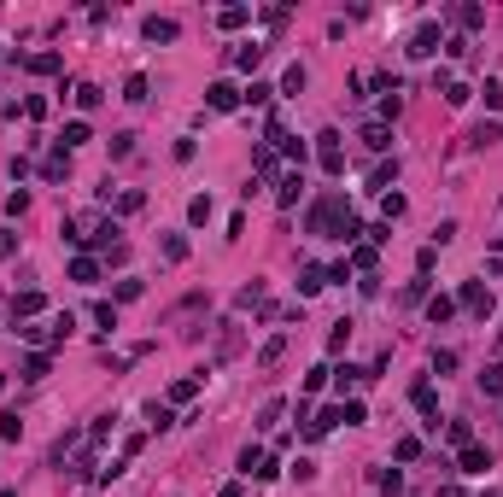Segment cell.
Here are the masks:
<instances>
[{
  "mask_svg": "<svg viewBox=\"0 0 503 497\" xmlns=\"http://www.w3.org/2000/svg\"><path fill=\"white\" fill-rule=\"evenodd\" d=\"M147 41H176V24L170 18H153L147 24Z\"/></svg>",
  "mask_w": 503,
  "mask_h": 497,
  "instance_id": "obj_9",
  "label": "cell"
},
{
  "mask_svg": "<svg viewBox=\"0 0 503 497\" xmlns=\"http://www.w3.org/2000/svg\"><path fill=\"white\" fill-rule=\"evenodd\" d=\"M211 106H217V111H234V106H240V88H229V82H217V88H211Z\"/></svg>",
  "mask_w": 503,
  "mask_h": 497,
  "instance_id": "obj_3",
  "label": "cell"
},
{
  "mask_svg": "<svg viewBox=\"0 0 503 497\" xmlns=\"http://www.w3.org/2000/svg\"><path fill=\"white\" fill-rule=\"evenodd\" d=\"M71 275H76V281H94V275H100V263H94V258H76Z\"/></svg>",
  "mask_w": 503,
  "mask_h": 497,
  "instance_id": "obj_14",
  "label": "cell"
},
{
  "mask_svg": "<svg viewBox=\"0 0 503 497\" xmlns=\"http://www.w3.org/2000/svg\"><path fill=\"white\" fill-rule=\"evenodd\" d=\"M451 310H457V298H445V293L427 298V316H433V322H451Z\"/></svg>",
  "mask_w": 503,
  "mask_h": 497,
  "instance_id": "obj_8",
  "label": "cell"
},
{
  "mask_svg": "<svg viewBox=\"0 0 503 497\" xmlns=\"http://www.w3.org/2000/svg\"><path fill=\"white\" fill-rule=\"evenodd\" d=\"M83 141H88V123H71V129H64V141H59V146L71 153V146H83Z\"/></svg>",
  "mask_w": 503,
  "mask_h": 497,
  "instance_id": "obj_13",
  "label": "cell"
},
{
  "mask_svg": "<svg viewBox=\"0 0 503 497\" xmlns=\"http://www.w3.org/2000/svg\"><path fill=\"white\" fill-rule=\"evenodd\" d=\"M6 252H12V234H0V258H6Z\"/></svg>",
  "mask_w": 503,
  "mask_h": 497,
  "instance_id": "obj_16",
  "label": "cell"
},
{
  "mask_svg": "<svg viewBox=\"0 0 503 497\" xmlns=\"http://www.w3.org/2000/svg\"><path fill=\"white\" fill-rule=\"evenodd\" d=\"M100 99H106V94L94 88V82H83V88H76V106H83V111H94V106H100Z\"/></svg>",
  "mask_w": 503,
  "mask_h": 497,
  "instance_id": "obj_10",
  "label": "cell"
},
{
  "mask_svg": "<svg viewBox=\"0 0 503 497\" xmlns=\"http://www.w3.org/2000/svg\"><path fill=\"white\" fill-rule=\"evenodd\" d=\"M36 310H41V293H36V287H29V293H18V298H12V316H36Z\"/></svg>",
  "mask_w": 503,
  "mask_h": 497,
  "instance_id": "obj_4",
  "label": "cell"
},
{
  "mask_svg": "<svg viewBox=\"0 0 503 497\" xmlns=\"http://www.w3.org/2000/svg\"><path fill=\"white\" fill-rule=\"evenodd\" d=\"M47 369H53V363H47V351H29V357H24V380H41Z\"/></svg>",
  "mask_w": 503,
  "mask_h": 497,
  "instance_id": "obj_7",
  "label": "cell"
},
{
  "mask_svg": "<svg viewBox=\"0 0 503 497\" xmlns=\"http://www.w3.org/2000/svg\"><path fill=\"white\" fill-rule=\"evenodd\" d=\"M462 304H468V310H480V316H486V310H492V293H486V287H462Z\"/></svg>",
  "mask_w": 503,
  "mask_h": 497,
  "instance_id": "obj_6",
  "label": "cell"
},
{
  "mask_svg": "<svg viewBox=\"0 0 503 497\" xmlns=\"http://www.w3.org/2000/svg\"><path fill=\"white\" fill-rule=\"evenodd\" d=\"M0 497H18V491H0Z\"/></svg>",
  "mask_w": 503,
  "mask_h": 497,
  "instance_id": "obj_17",
  "label": "cell"
},
{
  "mask_svg": "<svg viewBox=\"0 0 503 497\" xmlns=\"http://www.w3.org/2000/svg\"><path fill=\"white\" fill-rule=\"evenodd\" d=\"M363 141H369V146H375V153H386V146H392V135H386V129H381V123H369V129H363Z\"/></svg>",
  "mask_w": 503,
  "mask_h": 497,
  "instance_id": "obj_11",
  "label": "cell"
},
{
  "mask_svg": "<svg viewBox=\"0 0 503 497\" xmlns=\"http://www.w3.org/2000/svg\"><path fill=\"white\" fill-rule=\"evenodd\" d=\"M410 53H416V59H427V53H439V29H433V24H427V29H416V41H410Z\"/></svg>",
  "mask_w": 503,
  "mask_h": 497,
  "instance_id": "obj_1",
  "label": "cell"
},
{
  "mask_svg": "<svg viewBox=\"0 0 503 497\" xmlns=\"http://www.w3.org/2000/svg\"><path fill=\"white\" fill-rule=\"evenodd\" d=\"M486 468H492V456L480 444H462V474H486Z\"/></svg>",
  "mask_w": 503,
  "mask_h": 497,
  "instance_id": "obj_2",
  "label": "cell"
},
{
  "mask_svg": "<svg viewBox=\"0 0 503 497\" xmlns=\"http://www.w3.org/2000/svg\"><path fill=\"white\" fill-rule=\"evenodd\" d=\"M322 287H328V270H304V275H299V293H304V298L322 293Z\"/></svg>",
  "mask_w": 503,
  "mask_h": 497,
  "instance_id": "obj_5",
  "label": "cell"
},
{
  "mask_svg": "<svg viewBox=\"0 0 503 497\" xmlns=\"http://www.w3.org/2000/svg\"><path fill=\"white\" fill-rule=\"evenodd\" d=\"M281 351H287V334H275V340L264 345V351H257V363H264V369H269V363H275V357H281Z\"/></svg>",
  "mask_w": 503,
  "mask_h": 497,
  "instance_id": "obj_12",
  "label": "cell"
},
{
  "mask_svg": "<svg viewBox=\"0 0 503 497\" xmlns=\"http://www.w3.org/2000/svg\"><path fill=\"white\" fill-rule=\"evenodd\" d=\"M421 456V439H398V462H416Z\"/></svg>",
  "mask_w": 503,
  "mask_h": 497,
  "instance_id": "obj_15",
  "label": "cell"
}]
</instances>
